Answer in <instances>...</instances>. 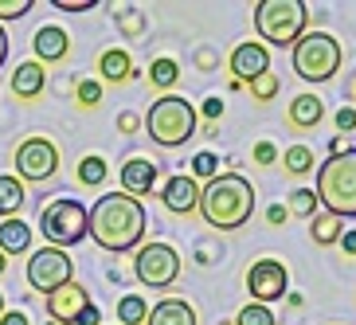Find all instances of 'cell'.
<instances>
[{
  "label": "cell",
  "instance_id": "1",
  "mask_svg": "<svg viewBox=\"0 0 356 325\" xmlns=\"http://www.w3.org/2000/svg\"><path fill=\"white\" fill-rule=\"evenodd\" d=\"M145 208L141 200L126 196V192H106L95 200V208H86V235L110 255L134 251L145 239Z\"/></svg>",
  "mask_w": 356,
  "mask_h": 325
},
{
  "label": "cell",
  "instance_id": "2",
  "mask_svg": "<svg viewBox=\"0 0 356 325\" xmlns=\"http://www.w3.org/2000/svg\"><path fill=\"white\" fill-rule=\"evenodd\" d=\"M254 204H259L254 184L239 173H220L200 189V216L216 231H239L251 220Z\"/></svg>",
  "mask_w": 356,
  "mask_h": 325
},
{
  "label": "cell",
  "instance_id": "3",
  "mask_svg": "<svg viewBox=\"0 0 356 325\" xmlns=\"http://www.w3.org/2000/svg\"><path fill=\"white\" fill-rule=\"evenodd\" d=\"M314 196L321 212L337 220H356V149H345L317 168Z\"/></svg>",
  "mask_w": 356,
  "mask_h": 325
},
{
  "label": "cell",
  "instance_id": "4",
  "mask_svg": "<svg viewBox=\"0 0 356 325\" xmlns=\"http://www.w3.org/2000/svg\"><path fill=\"white\" fill-rule=\"evenodd\" d=\"M254 32L270 47H293L309 32L305 0H259L254 4Z\"/></svg>",
  "mask_w": 356,
  "mask_h": 325
},
{
  "label": "cell",
  "instance_id": "5",
  "mask_svg": "<svg viewBox=\"0 0 356 325\" xmlns=\"http://www.w3.org/2000/svg\"><path fill=\"white\" fill-rule=\"evenodd\" d=\"M290 63H293V74L302 83H329L337 79L341 63H345V51H341V40L329 32H305L302 40L290 47Z\"/></svg>",
  "mask_w": 356,
  "mask_h": 325
},
{
  "label": "cell",
  "instance_id": "6",
  "mask_svg": "<svg viewBox=\"0 0 356 325\" xmlns=\"http://www.w3.org/2000/svg\"><path fill=\"white\" fill-rule=\"evenodd\" d=\"M145 134L161 149H180L188 145L196 134V106L180 95H161L145 114Z\"/></svg>",
  "mask_w": 356,
  "mask_h": 325
},
{
  "label": "cell",
  "instance_id": "7",
  "mask_svg": "<svg viewBox=\"0 0 356 325\" xmlns=\"http://www.w3.org/2000/svg\"><path fill=\"white\" fill-rule=\"evenodd\" d=\"M40 235L47 239V247H74L86 239V204L74 196H59L51 204H43L40 212Z\"/></svg>",
  "mask_w": 356,
  "mask_h": 325
},
{
  "label": "cell",
  "instance_id": "8",
  "mask_svg": "<svg viewBox=\"0 0 356 325\" xmlns=\"http://www.w3.org/2000/svg\"><path fill=\"white\" fill-rule=\"evenodd\" d=\"M134 274L149 290H165L180 278V251L172 243H145L134 255Z\"/></svg>",
  "mask_w": 356,
  "mask_h": 325
},
{
  "label": "cell",
  "instance_id": "9",
  "mask_svg": "<svg viewBox=\"0 0 356 325\" xmlns=\"http://www.w3.org/2000/svg\"><path fill=\"white\" fill-rule=\"evenodd\" d=\"M24 278H28V286H32L35 294H55L59 286H67L74 278V262L67 251H59V247H40V251L28 255V271H24Z\"/></svg>",
  "mask_w": 356,
  "mask_h": 325
},
{
  "label": "cell",
  "instance_id": "10",
  "mask_svg": "<svg viewBox=\"0 0 356 325\" xmlns=\"http://www.w3.org/2000/svg\"><path fill=\"white\" fill-rule=\"evenodd\" d=\"M12 161H16V177L40 184V180H51L59 173V145L51 137H24Z\"/></svg>",
  "mask_w": 356,
  "mask_h": 325
},
{
  "label": "cell",
  "instance_id": "11",
  "mask_svg": "<svg viewBox=\"0 0 356 325\" xmlns=\"http://www.w3.org/2000/svg\"><path fill=\"white\" fill-rule=\"evenodd\" d=\"M247 290H251V298L259 306L282 302L286 294H290V271H286V262H278V259L251 262V271H247Z\"/></svg>",
  "mask_w": 356,
  "mask_h": 325
},
{
  "label": "cell",
  "instance_id": "12",
  "mask_svg": "<svg viewBox=\"0 0 356 325\" xmlns=\"http://www.w3.org/2000/svg\"><path fill=\"white\" fill-rule=\"evenodd\" d=\"M227 63H231V83L247 90L259 74L270 71V51H266V43H259V40H243L239 47L231 51Z\"/></svg>",
  "mask_w": 356,
  "mask_h": 325
},
{
  "label": "cell",
  "instance_id": "13",
  "mask_svg": "<svg viewBox=\"0 0 356 325\" xmlns=\"http://www.w3.org/2000/svg\"><path fill=\"white\" fill-rule=\"evenodd\" d=\"M86 306H90V294H86L83 283H74V278L67 286H59L55 294H47V314H51L55 325H79Z\"/></svg>",
  "mask_w": 356,
  "mask_h": 325
},
{
  "label": "cell",
  "instance_id": "14",
  "mask_svg": "<svg viewBox=\"0 0 356 325\" xmlns=\"http://www.w3.org/2000/svg\"><path fill=\"white\" fill-rule=\"evenodd\" d=\"M161 204H165L172 216H188V212L200 208V184L192 177H184V173H177V177H168L165 184H161Z\"/></svg>",
  "mask_w": 356,
  "mask_h": 325
},
{
  "label": "cell",
  "instance_id": "15",
  "mask_svg": "<svg viewBox=\"0 0 356 325\" xmlns=\"http://www.w3.org/2000/svg\"><path fill=\"white\" fill-rule=\"evenodd\" d=\"M32 51H35V63H59V59L71 55V35H67L63 24H43L32 35Z\"/></svg>",
  "mask_w": 356,
  "mask_h": 325
},
{
  "label": "cell",
  "instance_id": "16",
  "mask_svg": "<svg viewBox=\"0 0 356 325\" xmlns=\"http://www.w3.org/2000/svg\"><path fill=\"white\" fill-rule=\"evenodd\" d=\"M118 180H122V192L134 200L149 196V192H157V165L149 157H129L126 165H122V173H118Z\"/></svg>",
  "mask_w": 356,
  "mask_h": 325
},
{
  "label": "cell",
  "instance_id": "17",
  "mask_svg": "<svg viewBox=\"0 0 356 325\" xmlns=\"http://www.w3.org/2000/svg\"><path fill=\"white\" fill-rule=\"evenodd\" d=\"M145 325H200L196 306H192L188 298H161L157 306H149Z\"/></svg>",
  "mask_w": 356,
  "mask_h": 325
},
{
  "label": "cell",
  "instance_id": "18",
  "mask_svg": "<svg viewBox=\"0 0 356 325\" xmlns=\"http://www.w3.org/2000/svg\"><path fill=\"white\" fill-rule=\"evenodd\" d=\"M32 251V223H24L20 216L0 220V255H28Z\"/></svg>",
  "mask_w": 356,
  "mask_h": 325
},
{
  "label": "cell",
  "instance_id": "19",
  "mask_svg": "<svg viewBox=\"0 0 356 325\" xmlns=\"http://www.w3.org/2000/svg\"><path fill=\"white\" fill-rule=\"evenodd\" d=\"M98 74H102L106 83H129L134 79V55L126 47H106L102 59H98Z\"/></svg>",
  "mask_w": 356,
  "mask_h": 325
},
{
  "label": "cell",
  "instance_id": "20",
  "mask_svg": "<svg viewBox=\"0 0 356 325\" xmlns=\"http://www.w3.org/2000/svg\"><path fill=\"white\" fill-rule=\"evenodd\" d=\"M43 86H47V71H43V63H35V59H28V63H20L12 71V90L20 98H35Z\"/></svg>",
  "mask_w": 356,
  "mask_h": 325
},
{
  "label": "cell",
  "instance_id": "21",
  "mask_svg": "<svg viewBox=\"0 0 356 325\" xmlns=\"http://www.w3.org/2000/svg\"><path fill=\"white\" fill-rule=\"evenodd\" d=\"M321 118H325V102L314 95V90H305V95H298L290 102V122L298 129H314Z\"/></svg>",
  "mask_w": 356,
  "mask_h": 325
},
{
  "label": "cell",
  "instance_id": "22",
  "mask_svg": "<svg viewBox=\"0 0 356 325\" xmlns=\"http://www.w3.org/2000/svg\"><path fill=\"white\" fill-rule=\"evenodd\" d=\"M24 180L12 177V173H0V220H12L16 212L24 208Z\"/></svg>",
  "mask_w": 356,
  "mask_h": 325
},
{
  "label": "cell",
  "instance_id": "23",
  "mask_svg": "<svg viewBox=\"0 0 356 325\" xmlns=\"http://www.w3.org/2000/svg\"><path fill=\"white\" fill-rule=\"evenodd\" d=\"M341 235H345V220H337L329 212H317L314 220H309V239L317 247H333V243H341Z\"/></svg>",
  "mask_w": 356,
  "mask_h": 325
},
{
  "label": "cell",
  "instance_id": "24",
  "mask_svg": "<svg viewBox=\"0 0 356 325\" xmlns=\"http://www.w3.org/2000/svg\"><path fill=\"white\" fill-rule=\"evenodd\" d=\"M149 83L161 86V90L177 86V83H180V63L172 59V55H157V59L149 63Z\"/></svg>",
  "mask_w": 356,
  "mask_h": 325
},
{
  "label": "cell",
  "instance_id": "25",
  "mask_svg": "<svg viewBox=\"0 0 356 325\" xmlns=\"http://www.w3.org/2000/svg\"><path fill=\"white\" fill-rule=\"evenodd\" d=\"M282 168L290 173V177H305V173H314V149H309V145L282 149Z\"/></svg>",
  "mask_w": 356,
  "mask_h": 325
},
{
  "label": "cell",
  "instance_id": "26",
  "mask_svg": "<svg viewBox=\"0 0 356 325\" xmlns=\"http://www.w3.org/2000/svg\"><path fill=\"white\" fill-rule=\"evenodd\" d=\"M145 317H149V302L141 294H126L118 302V322L122 325H145Z\"/></svg>",
  "mask_w": 356,
  "mask_h": 325
},
{
  "label": "cell",
  "instance_id": "27",
  "mask_svg": "<svg viewBox=\"0 0 356 325\" xmlns=\"http://www.w3.org/2000/svg\"><path fill=\"white\" fill-rule=\"evenodd\" d=\"M114 20H118V32H126L129 40H137V35H145V16L137 8H122V4H114Z\"/></svg>",
  "mask_w": 356,
  "mask_h": 325
},
{
  "label": "cell",
  "instance_id": "28",
  "mask_svg": "<svg viewBox=\"0 0 356 325\" xmlns=\"http://www.w3.org/2000/svg\"><path fill=\"white\" fill-rule=\"evenodd\" d=\"M317 208H321V204H317L314 189H293L290 200H286V212H290V216H305V220H314Z\"/></svg>",
  "mask_w": 356,
  "mask_h": 325
},
{
  "label": "cell",
  "instance_id": "29",
  "mask_svg": "<svg viewBox=\"0 0 356 325\" xmlns=\"http://www.w3.org/2000/svg\"><path fill=\"white\" fill-rule=\"evenodd\" d=\"M74 177H79V184H86V189H98L106 180V161L102 157H83L79 168H74Z\"/></svg>",
  "mask_w": 356,
  "mask_h": 325
},
{
  "label": "cell",
  "instance_id": "30",
  "mask_svg": "<svg viewBox=\"0 0 356 325\" xmlns=\"http://www.w3.org/2000/svg\"><path fill=\"white\" fill-rule=\"evenodd\" d=\"M235 325H278V317H274V310H270V306L251 302V306H243V310H239Z\"/></svg>",
  "mask_w": 356,
  "mask_h": 325
},
{
  "label": "cell",
  "instance_id": "31",
  "mask_svg": "<svg viewBox=\"0 0 356 325\" xmlns=\"http://www.w3.org/2000/svg\"><path fill=\"white\" fill-rule=\"evenodd\" d=\"M211 177H220V157L211 153V149H204V153H196L192 157V180H211Z\"/></svg>",
  "mask_w": 356,
  "mask_h": 325
},
{
  "label": "cell",
  "instance_id": "32",
  "mask_svg": "<svg viewBox=\"0 0 356 325\" xmlns=\"http://www.w3.org/2000/svg\"><path fill=\"white\" fill-rule=\"evenodd\" d=\"M278 86H282V83H278V79H274V74L266 71V74H259V79L251 83V95L259 98V102H270V98L278 95Z\"/></svg>",
  "mask_w": 356,
  "mask_h": 325
},
{
  "label": "cell",
  "instance_id": "33",
  "mask_svg": "<svg viewBox=\"0 0 356 325\" xmlns=\"http://www.w3.org/2000/svg\"><path fill=\"white\" fill-rule=\"evenodd\" d=\"M74 95H79L83 106H98L102 102V86H98L95 79H79V90H74Z\"/></svg>",
  "mask_w": 356,
  "mask_h": 325
},
{
  "label": "cell",
  "instance_id": "34",
  "mask_svg": "<svg viewBox=\"0 0 356 325\" xmlns=\"http://www.w3.org/2000/svg\"><path fill=\"white\" fill-rule=\"evenodd\" d=\"M32 12V0H0V20H20Z\"/></svg>",
  "mask_w": 356,
  "mask_h": 325
},
{
  "label": "cell",
  "instance_id": "35",
  "mask_svg": "<svg viewBox=\"0 0 356 325\" xmlns=\"http://www.w3.org/2000/svg\"><path fill=\"white\" fill-rule=\"evenodd\" d=\"M254 161H259V165H274V161H278V145H274V141H259V145H254Z\"/></svg>",
  "mask_w": 356,
  "mask_h": 325
},
{
  "label": "cell",
  "instance_id": "36",
  "mask_svg": "<svg viewBox=\"0 0 356 325\" xmlns=\"http://www.w3.org/2000/svg\"><path fill=\"white\" fill-rule=\"evenodd\" d=\"M337 129H341V134H353L356 129V110L353 106H341V110H337Z\"/></svg>",
  "mask_w": 356,
  "mask_h": 325
},
{
  "label": "cell",
  "instance_id": "37",
  "mask_svg": "<svg viewBox=\"0 0 356 325\" xmlns=\"http://www.w3.org/2000/svg\"><path fill=\"white\" fill-rule=\"evenodd\" d=\"M200 114H204V118H211V126H216V122L223 118V102H220V98H204V106H200Z\"/></svg>",
  "mask_w": 356,
  "mask_h": 325
},
{
  "label": "cell",
  "instance_id": "38",
  "mask_svg": "<svg viewBox=\"0 0 356 325\" xmlns=\"http://www.w3.org/2000/svg\"><path fill=\"white\" fill-rule=\"evenodd\" d=\"M266 220H270L274 228H278V223H286V220H290V212H286V204H282V200H278V204H270V208H266Z\"/></svg>",
  "mask_w": 356,
  "mask_h": 325
},
{
  "label": "cell",
  "instance_id": "39",
  "mask_svg": "<svg viewBox=\"0 0 356 325\" xmlns=\"http://www.w3.org/2000/svg\"><path fill=\"white\" fill-rule=\"evenodd\" d=\"M0 325H32V317L24 314V310H4V317H0Z\"/></svg>",
  "mask_w": 356,
  "mask_h": 325
},
{
  "label": "cell",
  "instance_id": "40",
  "mask_svg": "<svg viewBox=\"0 0 356 325\" xmlns=\"http://www.w3.org/2000/svg\"><path fill=\"white\" fill-rule=\"evenodd\" d=\"M118 129H122V134H134V129H137V114H134V110H122V114H118Z\"/></svg>",
  "mask_w": 356,
  "mask_h": 325
},
{
  "label": "cell",
  "instance_id": "41",
  "mask_svg": "<svg viewBox=\"0 0 356 325\" xmlns=\"http://www.w3.org/2000/svg\"><path fill=\"white\" fill-rule=\"evenodd\" d=\"M79 325H102V310H98V306L90 302V306L83 310V317H79Z\"/></svg>",
  "mask_w": 356,
  "mask_h": 325
},
{
  "label": "cell",
  "instance_id": "42",
  "mask_svg": "<svg viewBox=\"0 0 356 325\" xmlns=\"http://www.w3.org/2000/svg\"><path fill=\"white\" fill-rule=\"evenodd\" d=\"M55 8L59 12H86L90 8V0H55Z\"/></svg>",
  "mask_w": 356,
  "mask_h": 325
},
{
  "label": "cell",
  "instance_id": "43",
  "mask_svg": "<svg viewBox=\"0 0 356 325\" xmlns=\"http://www.w3.org/2000/svg\"><path fill=\"white\" fill-rule=\"evenodd\" d=\"M8 63V32H4V24H0V67Z\"/></svg>",
  "mask_w": 356,
  "mask_h": 325
},
{
  "label": "cell",
  "instance_id": "44",
  "mask_svg": "<svg viewBox=\"0 0 356 325\" xmlns=\"http://www.w3.org/2000/svg\"><path fill=\"white\" fill-rule=\"evenodd\" d=\"M341 247H345L348 255H356V231H345V235H341Z\"/></svg>",
  "mask_w": 356,
  "mask_h": 325
},
{
  "label": "cell",
  "instance_id": "45",
  "mask_svg": "<svg viewBox=\"0 0 356 325\" xmlns=\"http://www.w3.org/2000/svg\"><path fill=\"white\" fill-rule=\"evenodd\" d=\"M4 271H8V259H4V255H0V274H4Z\"/></svg>",
  "mask_w": 356,
  "mask_h": 325
},
{
  "label": "cell",
  "instance_id": "46",
  "mask_svg": "<svg viewBox=\"0 0 356 325\" xmlns=\"http://www.w3.org/2000/svg\"><path fill=\"white\" fill-rule=\"evenodd\" d=\"M0 317H4V294H0Z\"/></svg>",
  "mask_w": 356,
  "mask_h": 325
},
{
  "label": "cell",
  "instance_id": "47",
  "mask_svg": "<svg viewBox=\"0 0 356 325\" xmlns=\"http://www.w3.org/2000/svg\"><path fill=\"white\" fill-rule=\"evenodd\" d=\"M220 325H235V322H220Z\"/></svg>",
  "mask_w": 356,
  "mask_h": 325
}]
</instances>
